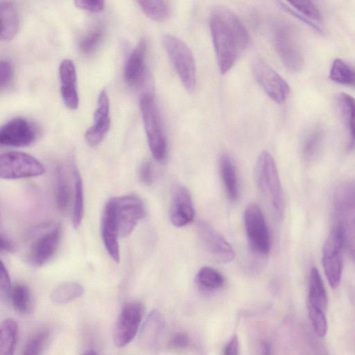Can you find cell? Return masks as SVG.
<instances>
[{
    "instance_id": "cell-10",
    "label": "cell",
    "mask_w": 355,
    "mask_h": 355,
    "mask_svg": "<svg viewBox=\"0 0 355 355\" xmlns=\"http://www.w3.org/2000/svg\"><path fill=\"white\" fill-rule=\"evenodd\" d=\"M144 306L138 301L125 303L118 316L113 332L116 346L123 347L135 337L144 314Z\"/></svg>"
},
{
    "instance_id": "cell-45",
    "label": "cell",
    "mask_w": 355,
    "mask_h": 355,
    "mask_svg": "<svg viewBox=\"0 0 355 355\" xmlns=\"http://www.w3.org/2000/svg\"><path fill=\"white\" fill-rule=\"evenodd\" d=\"M239 351V340L236 335H234L224 348L225 355H236Z\"/></svg>"
},
{
    "instance_id": "cell-20",
    "label": "cell",
    "mask_w": 355,
    "mask_h": 355,
    "mask_svg": "<svg viewBox=\"0 0 355 355\" xmlns=\"http://www.w3.org/2000/svg\"><path fill=\"white\" fill-rule=\"evenodd\" d=\"M146 42L141 40L128 58L124 68V78L130 86L139 85L146 78Z\"/></svg>"
},
{
    "instance_id": "cell-23",
    "label": "cell",
    "mask_w": 355,
    "mask_h": 355,
    "mask_svg": "<svg viewBox=\"0 0 355 355\" xmlns=\"http://www.w3.org/2000/svg\"><path fill=\"white\" fill-rule=\"evenodd\" d=\"M54 197L57 209L66 212L71 203V188L64 168L58 166L54 172Z\"/></svg>"
},
{
    "instance_id": "cell-21",
    "label": "cell",
    "mask_w": 355,
    "mask_h": 355,
    "mask_svg": "<svg viewBox=\"0 0 355 355\" xmlns=\"http://www.w3.org/2000/svg\"><path fill=\"white\" fill-rule=\"evenodd\" d=\"M59 76L61 83V96L65 105L71 110L77 109L79 105V97L76 87V70L72 60L64 59L61 62Z\"/></svg>"
},
{
    "instance_id": "cell-41",
    "label": "cell",
    "mask_w": 355,
    "mask_h": 355,
    "mask_svg": "<svg viewBox=\"0 0 355 355\" xmlns=\"http://www.w3.org/2000/svg\"><path fill=\"white\" fill-rule=\"evenodd\" d=\"M74 2L79 8L91 12H100L105 6L104 0H74Z\"/></svg>"
},
{
    "instance_id": "cell-33",
    "label": "cell",
    "mask_w": 355,
    "mask_h": 355,
    "mask_svg": "<svg viewBox=\"0 0 355 355\" xmlns=\"http://www.w3.org/2000/svg\"><path fill=\"white\" fill-rule=\"evenodd\" d=\"M195 282L199 287L211 291L221 288L224 284V278L216 269L205 266L198 271Z\"/></svg>"
},
{
    "instance_id": "cell-36",
    "label": "cell",
    "mask_w": 355,
    "mask_h": 355,
    "mask_svg": "<svg viewBox=\"0 0 355 355\" xmlns=\"http://www.w3.org/2000/svg\"><path fill=\"white\" fill-rule=\"evenodd\" d=\"M295 10L306 19L321 21V14L313 0H286Z\"/></svg>"
},
{
    "instance_id": "cell-26",
    "label": "cell",
    "mask_w": 355,
    "mask_h": 355,
    "mask_svg": "<svg viewBox=\"0 0 355 355\" xmlns=\"http://www.w3.org/2000/svg\"><path fill=\"white\" fill-rule=\"evenodd\" d=\"M18 337L17 323L12 318L3 320L0 326V355H12Z\"/></svg>"
},
{
    "instance_id": "cell-8",
    "label": "cell",
    "mask_w": 355,
    "mask_h": 355,
    "mask_svg": "<svg viewBox=\"0 0 355 355\" xmlns=\"http://www.w3.org/2000/svg\"><path fill=\"white\" fill-rule=\"evenodd\" d=\"M44 165L34 157L21 152L11 151L0 156V177L6 180L28 178L45 173Z\"/></svg>"
},
{
    "instance_id": "cell-46",
    "label": "cell",
    "mask_w": 355,
    "mask_h": 355,
    "mask_svg": "<svg viewBox=\"0 0 355 355\" xmlns=\"http://www.w3.org/2000/svg\"><path fill=\"white\" fill-rule=\"evenodd\" d=\"M261 350L263 351V354H269L270 347L268 345L267 343H263Z\"/></svg>"
},
{
    "instance_id": "cell-15",
    "label": "cell",
    "mask_w": 355,
    "mask_h": 355,
    "mask_svg": "<svg viewBox=\"0 0 355 355\" xmlns=\"http://www.w3.org/2000/svg\"><path fill=\"white\" fill-rule=\"evenodd\" d=\"M37 135V128L31 122L24 118H15L1 126L0 144L12 147L27 146L35 141Z\"/></svg>"
},
{
    "instance_id": "cell-39",
    "label": "cell",
    "mask_w": 355,
    "mask_h": 355,
    "mask_svg": "<svg viewBox=\"0 0 355 355\" xmlns=\"http://www.w3.org/2000/svg\"><path fill=\"white\" fill-rule=\"evenodd\" d=\"M12 288L8 271L3 264L1 262L0 266V293L1 297L4 300H10Z\"/></svg>"
},
{
    "instance_id": "cell-9",
    "label": "cell",
    "mask_w": 355,
    "mask_h": 355,
    "mask_svg": "<svg viewBox=\"0 0 355 355\" xmlns=\"http://www.w3.org/2000/svg\"><path fill=\"white\" fill-rule=\"evenodd\" d=\"M344 245L343 232L337 225L331 230L324 242L322 257L325 276L333 288H336L340 282Z\"/></svg>"
},
{
    "instance_id": "cell-4",
    "label": "cell",
    "mask_w": 355,
    "mask_h": 355,
    "mask_svg": "<svg viewBox=\"0 0 355 355\" xmlns=\"http://www.w3.org/2000/svg\"><path fill=\"white\" fill-rule=\"evenodd\" d=\"M163 46L184 87L192 92L196 87V68L191 49L180 39L172 35H165Z\"/></svg>"
},
{
    "instance_id": "cell-40",
    "label": "cell",
    "mask_w": 355,
    "mask_h": 355,
    "mask_svg": "<svg viewBox=\"0 0 355 355\" xmlns=\"http://www.w3.org/2000/svg\"><path fill=\"white\" fill-rule=\"evenodd\" d=\"M13 76V68L10 61L3 60L0 62V86L5 88L11 82Z\"/></svg>"
},
{
    "instance_id": "cell-18",
    "label": "cell",
    "mask_w": 355,
    "mask_h": 355,
    "mask_svg": "<svg viewBox=\"0 0 355 355\" xmlns=\"http://www.w3.org/2000/svg\"><path fill=\"white\" fill-rule=\"evenodd\" d=\"M194 218V208L190 192L183 185H175L172 191L170 209L171 223L178 227L190 223Z\"/></svg>"
},
{
    "instance_id": "cell-12",
    "label": "cell",
    "mask_w": 355,
    "mask_h": 355,
    "mask_svg": "<svg viewBox=\"0 0 355 355\" xmlns=\"http://www.w3.org/2000/svg\"><path fill=\"white\" fill-rule=\"evenodd\" d=\"M244 223L250 248L260 254H268L270 248L269 232L262 211L257 205L252 203L246 207Z\"/></svg>"
},
{
    "instance_id": "cell-43",
    "label": "cell",
    "mask_w": 355,
    "mask_h": 355,
    "mask_svg": "<svg viewBox=\"0 0 355 355\" xmlns=\"http://www.w3.org/2000/svg\"><path fill=\"white\" fill-rule=\"evenodd\" d=\"M189 343V337L184 332L175 334L170 340L171 346L176 349L185 348L188 346Z\"/></svg>"
},
{
    "instance_id": "cell-19",
    "label": "cell",
    "mask_w": 355,
    "mask_h": 355,
    "mask_svg": "<svg viewBox=\"0 0 355 355\" xmlns=\"http://www.w3.org/2000/svg\"><path fill=\"white\" fill-rule=\"evenodd\" d=\"M165 322L157 310H153L144 322L139 336V343L144 349L154 352L159 348Z\"/></svg>"
},
{
    "instance_id": "cell-32",
    "label": "cell",
    "mask_w": 355,
    "mask_h": 355,
    "mask_svg": "<svg viewBox=\"0 0 355 355\" xmlns=\"http://www.w3.org/2000/svg\"><path fill=\"white\" fill-rule=\"evenodd\" d=\"M74 175V200L72 214V224L74 228H78L84 215V191L81 176L75 166Z\"/></svg>"
},
{
    "instance_id": "cell-28",
    "label": "cell",
    "mask_w": 355,
    "mask_h": 355,
    "mask_svg": "<svg viewBox=\"0 0 355 355\" xmlns=\"http://www.w3.org/2000/svg\"><path fill=\"white\" fill-rule=\"evenodd\" d=\"M329 77L336 83L355 88V68L340 58L333 61Z\"/></svg>"
},
{
    "instance_id": "cell-22",
    "label": "cell",
    "mask_w": 355,
    "mask_h": 355,
    "mask_svg": "<svg viewBox=\"0 0 355 355\" xmlns=\"http://www.w3.org/2000/svg\"><path fill=\"white\" fill-rule=\"evenodd\" d=\"M1 30L0 38L8 41L13 39L19 29V17L13 3L9 0L0 2Z\"/></svg>"
},
{
    "instance_id": "cell-13",
    "label": "cell",
    "mask_w": 355,
    "mask_h": 355,
    "mask_svg": "<svg viewBox=\"0 0 355 355\" xmlns=\"http://www.w3.org/2000/svg\"><path fill=\"white\" fill-rule=\"evenodd\" d=\"M254 78L266 94L277 103H284L290 93L287 82L261 59L254 60L252 64Z\"/></svg>"
},
{
    "instance_id": "cell-25",
    "label": "cell",
    "mask_w": 355,
    "mask_h": 355,
    "mask_svg": "<svg viewBox=\"0 0 355 355\" xmlns=\"http://www.w3.org/2000/svg\"><path fill=\"white\" fill-rule=\"evenodd\" d=\"M220 171L228 198L231 200H236L239 195L237 176L233 162L229 155H223L220 157Z\"/></svg>"
},
{
    "instance_id": "cell-14",
    "label": "cell",
    "mask_w": 355,
    "mask_h": 355,
    "mask_svg": "<svg viewBox=\"0 0 355 355\" xmlns=\"http://www.w3.org/2000/svg\"><path fill=\"white\" fill-rule=\"evenodd\" d=\"M197 234L205 249L214 259L222 263L232 261L235 252L230 243L208 222L199 220Z\"/></svg>"
},
{
    "instance_id": "cell-27",
    "label": "cell",
    "mask_w": 355,
    "mask_h": 355,
    "mask_svg": "<svg viewBox=\"0 0 355 355\" xmlns=\"http://www.w3.org/2000/svg\"><path fill=\"white\" fill-rule=\"evenodd\" d=\"M84 287L76 282H67L57 286L51 293V300L54 304H64L81 297Z\"/></svg>"
},
{
    "instance_id": "cell-6",
    "label": "cell",
    "mask_w": 355,
    "mask_h": 355,
    "mask_svg": "<svg viewBox=\"0 0 355 355\" xmlns=\"http://www.w3.org/2000/svg\"><path fill=\"white\" fill-rule=\"evenodd\" d=\"M334 205L345 245L355 261V188L339 187L335 193Z\"/></svg>"
},
{
    "instance_id": "cell-42",
    "label": "cell",
    "mask_w": 355,
    "mask_h": 355,
    "mask_svg": "<svg viewBox=\"0 0 355 355\" xmlns=\"http://www.w3.org/2000/svg\"><path fill=\"white\" fill-rule=\"evenodd\" d=\"M139 180L146 185H150L154 180V171L152 164L146 161L139 166Z\"/></svg>"
},
{
    "instance_id": "cell-11",
    "label": "cell",
    "mask_w": 355,
    "mask_h": 355,
    "mask_svg": "<svg viewBox=\"0 0 355 355\" xmlns=\"http://www.w3.org/2000/svg\"><path fill=\"white\" fill-rule=\"evenodd\" d=\"M114 209L120 237L128 236L146 214L144 205L137 196L126 195L110 198Z\"/></svg>"
},
{
    "instance_id": "cell-2",
    "label": "cell",
    "mask_w": 355,
    "mask_h": 355,
    "mask_svg": "<svg viewBox=\"0 0 355 355\" xmlns=\"http://www.w3.org/2000/svg\"><path fill=\"white\" fill-rule=\"evenodd\" d=\"M254 175L259 191L270 205L276 217L281 218L284 213V193L275 162L268 151L258 157Z\"/></svg>"
},
{
    "instance_id": "cell-29",
    "label": "cell",
    "mask_w": 355,
    "mask_h": 355,
    "mask_svg": "<svg viewBox=\"0 0 355 355\" xmlns=\"http://www.w3.org/2000/svg\"><path fill=\"white\" fill-rule=\"evenodd\" d=\"M10 300L14 309L21 314H28L32 309L33 298L29 288L17 284L12 288Z\"/></svg>"
},
{
    "instance_id": "cell-5",
    "label": "cell",
    "mask_w": 355,
    "mask_h": 355,
    "mask_svg": "<svg viewBox=\"0 0 355 355\" xmlns=\"http://www.w3.org/2000/svg\"><path fill=\"white\" fill-rule=\"evenodd\" d=\"M276 51L284 65L291 72L300 71L304 63L297 29L287 22H279L274 30Z\"/></svg>"
},
{
    "instance_id": "cell-7",
    "label": "cell",
    "mask_w": 355,
    "mask_h": 355,
    "mask_svg": "<svg viewBox=\"0 0 355 355\" xmlns=\"http://www.w3.org/2000/svg\"><path fill=\"white\" fill-rule=\"evenodd\" d=\"M60 236V227L56 224H44L33 230L28 236L31 262L40 266L50 261L58 248Z\"/></svg>"
},
{
    "instance_id": "cell-24",
    "label": "cell",
    "mask_w": 355,
    "mask_h": 355,
    "mask_svg": "<svg viewBox=\"0 0 355 355\" xmlns=\"http://www.w3.org/2000/svg\"><path fill=\"white\" fill-rule=\"evenodd\" d=\"M308 306L319 309L326 313L327 307V292L318 270L313 267L310 272Z\"/></svg>"
},
{
    "instance_id": "cell-34",
    "label": "cell",
    "mask_w": 355,
    "mask_h": 355,
    "mask_svg": "<svg viewBox=\"0 0 355 355\" xmlns=\"http://www.w3.org/2000/svg\"><path fill=\"white\" fill-rule=\"evenodd\" d=\"M338 102L346 118L352 137L355 141V98L346 93H340Z\"/></svg>"
},
{
    "instance_id": "cell-17",
    "label": "cell",
    "mask_w": 355,
    "mask_h": 355,
    "mask_svg": "<svg viewBox=\"0 0 355 355\" xmlns=\"http://www.w3.org/2000/svg\"><path fill=\"white\" fill-rule=\"evenodd\" d=\"M102 240L109 255L115 262L120 260L119 232L114 206L111 199L105 204L101 217Z\"/></svg>"
},
{
    "instance_id": "cell-3",
    "label": "cell",
    "mask_w": 355,
    "mask_h": 355,
    "mask_svg": "<svg viewBox=\"0 0 355 355\" xmlns=\"http://www.w3.org/2000/svg\"><path fill=\"white\" fill-rule=\"evenodd\" d=\"M139 105L149 148L155 159L162 160L166 155V140L154 96L149 93L143 94Z\"/></svg>"
},
{
    "instance_id": "cell-38",
    "label": "cell",
    "mask_w": 355,
    "mask_h": 355,
    "mask_svg": "<svg viewBox=\"0 0 355 355\" xmlns=\"http://www.w3.org/2000/svg\"><path fill=\"white\" fill-rule=\"evenodd\" d=\"M309 317L311 325L319 337H324L327 334V322L325 312L313 306H308Z\"/></svg>"
},
{
    "instance_id": "cell-37",
    "label": "cell",
    "mask_w": 355,
    "mask_h": 355,
    "mask_svg": "<svg viewBox=\"0 0 355 355\" xmlns=\"http://www.w3.org/2000/svg\"><path fill=\"white\" fill-rule=\"evenodd\" d=\"M104 35L103 28L98 26L85 35L80 42V49L85 54H89L98 47Z\"/></svg>"
},
{
    "instance_id": "cell-1",
    "label": "cell",
    "mask_w": 355,
    "mask_h": 355,
    "mask_svg": "<svg viewBox=\"0 0 355 355\" xmlns=\"http://www.w3.org/2000/svg\"><path fill=\"white\" fill-rule=\"evenodd\" d=\"M209 25L219 70L225 74L251 43L245 26L234 12L224 6L211 11Z\"/></svg>"
},
{
    "instance_id": "cell-44",
    "label": "cell",
    "mask_w": 355,
    "mask_h": 355,
    "mask_svg": "<svg viewBox=\"0 0 355 355\" xmlns=\"http://www.w3.org/2000/svg\"><path fill=\"white\" fill-rule=\"evenodd\" d=\"M0 239V250L1 253H10L15 251V245L10 238L1 233Z\"/></svg>"
},
{
    "instance_id": "cell-35",
    "label": "cell",
    "mask_w": 355,
    "mask_h": 355,
    "mask_svg": "<svg viewBox=\"0 0 355 355\" xmlns=\"http://www.w3.org/2000/svg\"><path fill=\"white\" fill-rule=\"evenodd\" d=\"M49 339V331L41 329L35 333L25 345L23 354L37 355L42 353Z\"/></svg>"
},
{
    "instance_id": "cell-30",
    "label": "cell",
    "mask_w": 355,
    "mask_h": 355,
    "mask_svg": "<svg viewBox=\"0 0 355 355\" xmlns=\"http://www.w3.org/2000/svg\"><path fill=\"white\" fill-rule=\"evenodd\" d=\"M144 13L155 21H164L169 16L170 10L165 0H135Z\"/></svg>"
},
{
    "instance_id": "cell-31",
    "label": "cell",
    "mask_w": 355,
    "mask_h": 355,
    "mask_svg": "<svg viewBox=\"0 0 355 355\" xmlns=\"http://www.w3.org/2000/svg\"><path fill=\"white\" fill-rule=\"evenodd\" d=\"M323 139V132L318 128L306 134L302 144V154L306 160L310 161L317 156L322 148Z\"/></svg>"
},
{
    "instance_id": "cell-16",
    "label": "cell",
    "mask_w": 355,
    "mask_h": 355,
    "mask_svg": "<svg viewBox=\"0 0 355 355\" xmlns=\"http://www.w3.org/2000/svg\"><path fill=\"white\" fill-rule=\"evenodd\" d=\"M110 127V100L107 93L102 90L98 97L94 116V123L85 135L89 145L96 146L104 139Z\"/></svg>"
}]
</instances>
